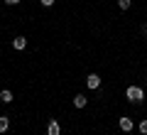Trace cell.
<instances>
[{
  "mask_svg": "<svg viewBox=\"0 0 147 135\" xmlns=\"http://www.w3.org/2000/svg\"><path fill=\"white\" fill-rule=\"evenodd\" d=\"M125 98L130 101V103H140V101L145 98L142 86H127V88H125Z\"/></svg>",
  "mask_w": 147,
  "mask_h": 135,
  "instance_id": "1",
  "label": "cell"
},
{
  "mask_svg": "<svg viewBox=\"0 0 147 135\" xmlns=\"http://www.w3.org/2000/svg\"><path fill=\"white\" fill-rule=\"evenodd\" d=\"M118 125H120L123 133H132V130H135V123H132V118H127V115H123V118L118 120Z\"/></svg>",
  "mask_w": 147,
  "mask_h": 135,
  "instance_id": "2",
  "label": "cell"
},
{
  "mask_svg": "<svg viewBox=\"0 0 147 135\" xmlns=\"http://www.w3.org/2000/svg\"><path fill=\"white\" fill-rule=\"evenodd\" d=\"M86 86H88L91 91L100 88V76H98V74H88V76H86Z\"/></svg>",
  "mask_w": 147,
  "mask_h": 135,
  "instance_id": "3",
  "label": "cell"
},
{
  "mask_svg": "<svg viewBox=\"0 0 147 135\" xmlns=\"http://www.w3.org/2000/svg\"><path fill=\"white\" fill-rule=\"evenodd\" d=\"M47 135H61V125H59V120H49Z\"/></svg>",
  "mask_w": 147,
  "mask_h": 135,
  "instance_id": "4",
  "label": "cell"
},
{
  "mask_svg": "<svg viewBox=\"0 0 147 135\" xmlns=\"http://www.w3.org/2000/svg\"><path fill=\"white\" fill-rule=\"evenodd\" d=\"M88 106V98H86L84 94H76L74 96V108H86Z\"/></svg>",
  "mask_w": 147,
  "mask_h": 135,
  "instance_id": "5",
  "label": "cell"
},
{
  "mask_svg": "<svg viewBox=\"0 0 147 135\" xmlns=\"http://www.w3.org/2000/svg\"><path fill=\"white\" fill-rule=\"evenodd\" d=\"M0 101H3V103H12V101H15V96H12L10 88H3V91H0Z\"/></svg>",
  "mask_w": 147,
  "mask_h": 135,
  "instance_id": "6",
  "label": "cell"
},
{
  "mask_svg": "<svg viewBox=\"0 0 147 135\" xmlns=\"http://www.w3.org/2000/svg\"><path fill=\"white\" fill-rule=\"evenodd\" d=\"M12 47H15L17 52H22V49L27 47V39H25V37H15V39H12Z\"/></svg>",
  "mask_w": 147,
  "mask_h": 135,
  "instance_id": "7",
  "label": "cell"
},
{
  "mask_svg": "<svg viewBox=\"0 0 147 135\" xmlns=\"http://www.w3.org/2000/svg\"><path fill=\"white\" fill-rule=\"evenodd\" d=\"M7 130H10V118L0 115V133H7Z\"/></svg>",
  "mask_w": 147,
  "mask_h": 135,
  "instance_id": "8",
  "label": "cell"
},
{
  "mask_svg": "<svg viewBox=\"0 0 147 135\" xmlns=\"http://www.w3.org/2000/svg\"><path fill=\"white\" fill-rule=\"evenodd\" d=\"M137 130H140V135H147V118H142L137 123Z\"/></svg>",
  "mask_w": 147,
  "mask_h": 135,
  "instance_id": "9",
  "label": "cell"
},
{
  "mask_svg": "<svg viewBox=\"0 0 147 135\" xmlns=\"http://www.w3.org/2000/svg\"><path fill=\"white\" fill-rule=\"evenodd\" d=\"M130 5H132V0H118V7L120 10H130Z\"/></svg>",
  "mask_w": 147,
  "mask_h": 135,
  "instance_id": "10",
  "label": "cell"
},
{
  "mask_svg": "<svg viewBox=\"0 0 147 135\" xmlns=\"http://www.w3.org/2000/svg\"><path fill=\"white\" fill-rule=\"evenodd\" d=\"M39 3H42V5H44V7H52V5H54V3H57V0H39Z\"/></svg>",
  "mask_w": 147,
  "mask_h": 135,
  "instance_id": "11",
  "label": "cell"
},
{
  "mask_svg": "<svg viewBox=\"0 0 147 135\" xmlns=\"http://www.w3.org/2000/svg\"><path fill=\"white\" fill-rule=\"evenodd\" d=\"M20 0H5V5H17Z\"/></svg>",
  "mask_w": 147,
  "mask_h": 135,
  "instance_id": "12",
  "label": "cell"
},
{
  "mask_svg": "<svg viewBox=\"0 0 147 135\" xmlns=\"http://www.w3.org/2000/svg\"><path fill=\"white\" fill-rule=\"evenodd\" d=\"M142 35L147 37V22H145V25H142Z\"/></svg>",
  "mask_w": 147,
  "mask_h": 135,
  "instance_id": "13",
  "label": "cell"
}]
</instances>
